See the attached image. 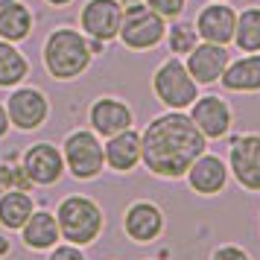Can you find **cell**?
Returning <instances> with one entry per match:
<instances>
[{
    "label": "cell",
    "instance_id": "obj_1",
    "mask_svg": "<svg viewBox=\"0 0 260 260\" xmlns=\"http://www.w3.org/2000/svg\"><path fill=\"white\" fill-rule=\"evenodd\" d=\"M205 152V135L184 114H164L143 132L141 158L158 176H184L190 164Z\"/></svg>",
    "mask_w": 260,
    "mask_h": 260
},
{
    "label": "cell",
    "instance_id": "obj_2",
    "mask_svg": "<svg viewBox=\"0 0 260 260\" xmlns=\"http://www.w3.org/2000/svg\"><path fill=\"white\" fill-rule=\"evenodd\" d=\"M91 59V47L85 44V38L73 29H56L47 41L44 50V61H47L50 73L56 79H71L88 68Z\"/></svg>",
    "mask_w": 260,
    "mask_h": 260
},
{
    "label": "cell",
    "instance_id": "obj_3",
    "mask_svg": "<svg viewBox=\"0 0 260 260\" xmlns=\"http://www.w3.org/2000/svg\"><path fill=\"white\" fill-rule=\"evenodd\" d=\"M103 228V216H100V208L88 199H64L59 208V231L71 243H91Z\"/></svg>",
    "mask_w": 260,
    "mask_h": 260
},
{
    "label": "cell",
    "instance_id": "obj_4",
    "mask_svg": "<svg viewBox=\"0 0 260 260\" xmlns=\"http://www.w3.org/2000/svg\"><path fill=\"white\" fill-rule=\"evenodd\" d=\"M120 38L135 50L152 47V44H158L164 38V18L155 9H149V6L135 3L120 18Z\"/></svg>",
    "mask_w": 260,
    "mask_h": 260
},
{
    "label": "cell",
    "instance_id": "obj_5",
    "mask_svg": "<svg viewBox=\"0 0 260 260\" xmlns=\"http://www.w3.org/2000/svg\"><path fill=\"white\" fill-rule=\"evenodd\" d=\"M155 94L161 96L167 106L184 108L196 100V82H193V76L187 73V68L181 61L170 59L155 73Z\"/></svg>",
    "mask_w": 260,
    "mask_h": 260
},
{
    "label": "cell",
    "instance_id": "obj_6",
    "mask_svg": "<svg viewBox=\"0 0 260 260\" xmlns=\"http://www.w3.org/2000/svg\"><path fill=\"white\" fill-rule=\"evenodd\" d=\"M64 155H68V164L71 173L76 178H91L103 170V146L96 143V138L91 132H76L68 138L64 143Z\"/></svg>",
    "mask_w": 260,
    "mask_h": 260
},
{
    "label": "cell",
    "instance_id": "obj_7",
    "mask_svg": "<svg viewBox=\"0 0 260 260\" xmlns=\"http://www.w3.org/2000/svg\"><path fill=\"white\" fill-rule=\"evenodd\" d=\"M231 170L248 190H260V135H243L231 146Z\"/></svg>",
    "mask_w": 260,
    "mask_h": 260
},
{
    "label": "cell",
    "instance_id": "obj_8",
    "mask_svg": "<svg viewBox=\"0 0 260 260\" xmlns=\"http://www.w3.org/2000/svg\"><path fill=\"white\" fill-rule=\"evenodd\" d=\"M120 18L123 9L117 0H91L82 12V26L96 41H108L120 32Z\"/></svg>",
    "mask_w": 260,
    "mask_h": 260
},
{
    "label": "cell",
    "instance_id": "obj_9",
    "mask_svg": "<svg viewBox=\"0 0 260 260\" xmlns=\"http://www.w3.org/2000/svg\"><path fill=\"white\" fill-rule=\"evenodd\" d=\"M228 68V50L222 44H202V47L190 50L187 59V73L193 76V82H216Z\"/></svg>",
    "mask_w": 260,
    "mask_h": 260
},
{
    "label": "cell",
    "instance_id": "obj_10",
    "mask_svg": "<svg viewBox=\"0 0 260 260\" xmlns=\"http://www.w3.org/2000/svg\"><path fill=\"white\" fill-rule=\"evenodd\" d=\"M193 123L199 126L205 138H222L231 126V111L219 96H196L193 100Z\"/></svg>",
    "mask_w": 260,
    "mask_h": 260
},
{
    "label": "cell",
    "instance_id": "obj_11",
    "mask_svg": "<svg viewBox=\"0 0 260 260\" xmlns=\"http://www.w3.org/2000/svg\"><path fill=\"white\" fill-rule=\"evenodd\" d=\"M237 29V15L231 6H208L196 21V32L211 44H228Z\"/></svg>",
    "mask_w": 260,
    "mask_h": 260
},
{
    "label": "cell",
    "instance_id": "obj_12",
    "mask_svg": "<svg viewBox=\"0 0 260 260\" xmlns=\"http://www.w3.org/2000/svg\"><path fill=\"white\" fill-rule=\"evenodd\" d=\"M24 173H26V178L36 181V184H53V181L61 176L59 152H56L53 146H47V143L32 146L24 158Z\"/></svg>",
    "mask_w": 260,
    "mask_h": 260
},
{
    "label": "cell",
    "instance_id": "obj_13",
    "mask_svg": "<svg viewBox=\"0 0 260 260\" xmlns=\"http://www.w3.org/2000/svg\"><path fill=\"white\" fill-rule=\"evenodd\" d=\"M44 114H47V100L32 88H24L9 100V117L18 129H36Z\"/></svg>",
    "mask_w": 260,
    "mask_h": 260
},
{
    "label": "cell",
    "instance_id": "obj_14",
    "mask_svg": "<svg viewBox=\"0 0 260 260\" xmlns=\"http://www.w3.org/2000/svg\"><path fill=\"white\" fill-rule=\"evenodd\" d=\"M161 225H164V216L161 211L149 205V202H138L132 205L129 213H126V234L138 243H149L161 234Z\"/></svg>",
    "mask_w": 260,
    "mask_h": 260
},
{
    "label": "cell",
    "instance_id": "obj_15",
    "mask_svg": "<svg viewBox=\"0 0 260 260\" xmlns=\"http://www.w3.org/2000/svg\"><path fill=\"white\" fill-rule=\"evenodd\" d=\"M106 161L114 167V170H120V173L132 170V167L141 161V138L129 129L111 135V141H108V146H106Z\"/></svg>",
    "mask_w": 260,
    "mask_h": 260
},
{
    "label": "cell",
    "instance_id": "obj_16",
    "mask_svg": "<svg viewBox=\"0 0 260 260\" xmlns=\"http://www.w3.org/2000/svg\"><path fill=\"white\" fill-rule=\"evenodd\" d=\"M91 123H94V129L100 135H117V132L129 129L132 123V111L123 103L117 100H100L94 108H91Z\"/></svg>",
    "mask_w": 260,
    "mask_h": 260
},
{
    "label": "cell",
    "instance_id": "obj_17",
    "mask_svg": "<svg viewBox=\"0 0 260 260\" xmlns=\"http://www.w3.org/2000/svg\"><path fill=\"white\" fill-rule=\"evenodd\" d=\"M187 173H190L193 190H199V193H216L225 184V164L219 158H213V155H199L190 164Z\"/></svg>",
    "mask_w": 260,
    "mask_h": 260
},
{
    "label": "cell",
    "instance_id": "obj_18",
    "mask_svg": "<svg viewBox=\"0 0 260 260\" xmlns=\"http://www.w3.org/2000/svg\"><path fill=\"white\" fill-rule=\"evenodd\" d=\"M222 85L231 91H257L260 88V56H246L225 68Z\"/></svg>",
    "mask_w": 260,
    "mask_h": 260
},
{
    "label": "cell",
    "instance_id": "obj_19",
    "mask_svg": "<svg viewBox=\"0 0 260 260\" xmlns=\"http://www.w3.org/2000/svg\"><path fill=\"white\" fill-rule=\"evenodd\" d=\"M24 240L32 248H47L59 240V222L50 213H29L24 222Z\"/></svg>",
    "mask_w": 260,
    "mask_h": 260
},
{
    "label": "cell",
    "instance_id": "obj_20",
    "mask_svg": "<svg viewBox=\"0 0 260 260\" xmlns=\"http://www.w3.org/2000/svg\"><path fill=\"white\" fill-rule=\"evenodd\" d=\"M29 24H32V18H29V12H26L21 3L6 0V3L0 6V36L3 38L21 41V38L29 32Z\"/></svg>",
    "mask_w": 260,
    "mask_h": 260
},
{
    "label": "cell",
    "instance_id": "obj_21",
    "mask_svg": "<svg viewBox=\"0 0 260 260\" xmlns=\"http://www.w3.org/2000/svg\"><path fill=\"white\" fill-rule=\"evenodd\" d=\"M29 213H32V202L24 190H12L0 199V222L9 228H24Z\"/></svg>",
    "mask_w": 260,
    "mask_h": 260
},
{
    "label": "cell",
    "instance_id": "obj_22",
    "mask_svg": "<svg viewBox=\"0 0 260 260\" xmlns=\"http://www.w3.org/2000/svg\"><path fill=\"white\" fill-rule=\"evenodd\" d=\"M234 41H237V47L246 50V53L260 50V9H246L237 18Z\"/></svg>",
    "mask_w": 260,
    "mask_h": 260
},
{
    "label": "cell",
    "instance_id": "obj_23",
    "mask_svg": "<svg viewBox=\"0 0 260 260\" xmlns=\"http://www.w3.org/2000/svg\"><path fill=\"white\" fill-rule=\"evenodd\" d=\"M26 76V59L9 44H0V85H15Z\"/></svg>",
    "mask_w": 260,
    "mask_h": 260
},
{
    "label": "cell",
    "instance_id": "obj_24",
    "mask_svg": "<svg viewBox=\"0 0 260 260\" xmlns=\"http://www.w3.org/2000/svg\"><path fill=\"white\" fill-rule=\"evenodd\" d=\"M196 47V29L190 24H178L170 29V50L173 53H190Z\"/></svg>",
    "mask_w": 260,
    "mask_h": 260
},
{
    "label": "cell",
    "instance_id": "obj_25",
    "mask_svg": "<svg viewBox=\"0 0 260 260\" xmlns=\"http://www.w3.org/2000/svg\"><path fill=\"white\" fill-rule=\"evenodd\" d=\"M146 6L155 9L161 18H176L184 9V0H146Z\"/></svg>",
    "mask_w": 260,
    "mask_h": 260
},
{
    "label": "cell",
    "instance_id": "obj_26",
    "mask_svg": "<svg viewBox=\"0 0 260 260\" xmlns=\"http://www.w3.org/2000/svg\"><path fill=\"white\" fill-rule=\"evenodd\" d=\"M213 260H251L243 251V248H237V246H222L216 254H213Z\"/></svg>",
    "mask_w": 260,
    "mask_h": 260
},
{
    "label": "cell",
    "instance_id": "obj_27",
    "mask_svg": "<svg viewBox=\"0 0 260 260\" xmlns=\"http://www.w3.org/2000/svg\"><path fill=\"white\" fill-rule=\"evenodd\" d=\"M0 178H3V184H15L18 190H26V173H12V170H6Z\"/></svg>",
    "mask_w": 260,
    "mask_h": 260
},
{
    "label": "cell",
    "instance_id": "obj_28",
    "mask_svg": "<svg viewBox=\"0 0 260 260\" xmlns=\"http://www.w3.org/2000/svg\"><path fill=\"white\" fill-rule=\"evenodd\" d=\"M50 260H85V257L76 251V248L61 246V248H56V251H53V257H50Z\"/></svg>",
    "mask_w": 260,
    "mask_h": 260
},
{
    "label": "cell",
    "instance_id": "obj_29",
    "mask_svg": "<svg viewBox=\"0 0 260 260\" xmlns=\"http://www.w3.org/2000/svg\"><path fill=\"white\" fill-rule=\"evenodd\" d=\"M6 129H9V120H6V111H3V106H0V138L6 135Z\"/></svg>",
    "mask_w": 260,
    "mask_h": 260
},
{
    "label": "cell",
    "instance_id": "obj_30",
    "mask_svg": "<svg viewBox=\"0 0 260 260\" xmlns=\"http://www.w3.org/2000/svg\"><path fill=\"white\" fill-rule=\"evenodd\" d=\"M6 248H9V246H6V240H3V237H0V254H3V251H6Z\"/></svg>",
    "mask_w": 260,
    "mask_h": 260
},
{
    "label": "cell",
    "instance_id": "obj_31",
    "mask_svg": "<svg viewBox=\"0 0 260 260\" xmlns=\"http://www.w3.org/2000/svg\"><path fill=\"white\" fill-rule=\"evenodd\" d=\"M50 3H56V6H64V3H71V0H50Z\"/></svg>",
    "mask_w": 260,
    "mask_h": 260
}]
</instances>
